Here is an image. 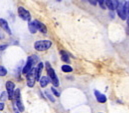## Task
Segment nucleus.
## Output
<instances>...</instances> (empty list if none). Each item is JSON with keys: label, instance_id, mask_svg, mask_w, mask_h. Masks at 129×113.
Here are the masks:
<instances>
[{"label": "nucleus", "instance_id": "obj_1", "mask_svg": "<svg viewBox=\"0 0 129 113\" xmlns=\"http://www.w3.org/2000/svg\"><path fill=\"white\" fill-rule=\"evenodd\" d=\"M45 66H46V70H47V74H48V77H49V79H50V81L53 83V85L55 86V87H57V86H59V80H58V78H57V76H56V74H55V71L53 70V68L51 67V65H50V63H48V62H46V64H45Z\"/></svg>", "mask_w": 129, "mask_h": 113}, {"label": "nucleus", "instance_id": "obj_2", "mask_svg": "<svg viewBox=\"0 0 129 113\" xmlns=\"http://www.w3.org/2000/svg\"><path fill=\"white\" fill-rule=\"evenodd\" d=\"M52 46V42L50 40H39L34 43V48L37 51H45Z\"/></svg>", "mask_w": 129, "mask_h": 113}, {"label": "nucleus", "instance_id": "obj_3", "mask_svg": "<svg viewBox=\"0 0 129 113\" xmlns=\"http://www.w3.org/2000/svg\"><path fill=\"white\" fill-rule=\"evenodd\" d=\"M125 2H126V0H117V7H116V10H117V14H118V16H119L121 19L125 20V19L127 18V20H128V17L126 16L125 11H124V5H125Z\"/></svg>", "mask_w": 129, "mask_h": 113}, {"label": "nucleus", "instance_id": "obj_4", "mask_svg": "<svg viewBox=\"0 0 129 113\" xmlns=\"http://www.w3.org/2000/svg\"><path fill=\"white\" fill-rule=\"evenodd\" d=\"M36 62H38V58L36 56L33 55V56L28 57L27 63H26V65L24 66V68H23V70H22V73H23V74H27V73L33 68V66H34V64H35Z\"/></svg>", "mask_w": 129, "mask_h": 113}, {"label": "nucleus", "instance_id": "obj_5", "mask_svg": "<svg viewBox=\"0 0 129 113\" xmlns=\"http://www.w3.org/2000/svg\"><path fill=\"white\" fill-rule=\"evenodd\" d=\"M26 78H27V85L28 87H33L35 84V68H32L27 74H26Z\"/></svg>", "mask_w": 129, "mask_h": 113}, {"label": "nucleus", "instance_id": "obj_6", "mask_svg": "<svg viewBox=\"0 0 129 113\" xmlns=\"http://www.w3.org/2000/svg\"><path fill=\"white\" fill-rule=\"evenodd\" d=\"M18 14H19V16H20L23 20H28V21H30V19H31L30 13H29L25 8H23V7H19V8H18Z\"/></svg>", "mask_w": 129, "mask_h": 113}, {"label": "nucleus", "instance_id": "obj_7", "mask_svg": "<svg viewBox=\"0 0 129 113\" xmlns=\"http://www.w3.org/2000/svg\"><path fill=\"white\" fill-rule=\"evenodd\" d=\"M6 89H7V95H8V99H12L13 98V92L15 89V85L12 81H7L6 82Z\"/></svg>", "mask_w": 129, "mask_h": 113}, {"label": "nucleus", "instance_id": "obj_8", "mask_svg": "<svg viewBox=\"0 0 129 113\" xmlns=\"http://www.w3.org/2000/svg\"><path fill=\"white\" fill-rule=\"evenodd\" d=\"M105 6H107L109 10L114 11L117 7V0H105Z\"/></svg>", "mask_w": 129, "mask_h": 113}, {"label": "nucleus", "instance_id": "obj_9", "mask_svg": "<svg viewBox=\"0 0 129 113\" xmlns=\"http://www.w3.org/2000/svg\"><path fill=\"white\" fill-rule=\"evenodd\" d=\"M94 94H95V97H96L97 101H98L99 103H104V102H106L107 98H106V96H105L104 94L100 93L98 90H95V91H94Z\"/></svg>", "mask_w": 129, "mask_h": 113}, {"label": "nucleus", "instance_id": "obj_10", "mask_svg": "<svg viewBox=\"0 0 129 113\" xmlns=\"http://www.w3.org/2000/svg\"><path fill=\"white\" fill-rule=\"evenodd\" d=\"M0 27L3 29V30H5L8 34H11V30L9 28V25H8V23H7V21L5 19L0 18Z\"/></svg>", "mask_w": 129, "mask_h": 113}, {"label": "nucleus", "instance_id": "obj_11", "mask_svg": "<svg viewBox=\"0 0 129 113\" xmlns=\"http://www.w3.org/2000/svg\"><path fill=\"white\" fill-rule=\"evenodd\" d=\"M34 23H35V25H36V29H37V31L39 30V31H40V32H42V33H46V32H47V28H46V26H45L42 22H39V21L35 20V21H34Z\"/></svg>", "mask_w": 129, "mask_h": 113}, {"label": "nucleus", "instance_id": "obj_12", "mask_svg": "<svg viewBox=\"0 0 129 113\" xmlns=\"http://www.w3.org/2000/svg\"><path fill=\"white\" fill-rule=\"evenodd\" d=\"M42 69H43V63H39L38 66L35 68V79L36 80H39L40 78V75H41V72H42Z\"/></svg>", "mask_w": 129, "mask_h": 113}, {"label": "nucleus", "instance_id": "obj_13", "mask_svg": "<svg viewBox=\"0 0 129 113\" xmlns=\"http://www.w3.org/2000/svg\"><path fill=\"white\" fill-rule=\"evenodd\" d=\"M50 83V79L48 76H43L40 78V85L41 87H46L47 85Z\"/></svg>", "mask_w": 129, "mask_h": 113}, {"label": "nucleus", "instance_id": "obj_14", "mask_svg": "<svg viewBox=\"0 0 129 113\" xmlns=\"http://www.w3.org/2000/svg\"><path fill=\"white\" fill-rule=\"evenodd\" d=\"M28 27H29V31H30V33H36L37 32V29H36V25H35V23H34V21H29V24H28Z\"/></svg>", "mask_w": 129, "mask_h": 113}, {"label": "nucleus", "instance_id": "obj_15", "mask_svg": "<svg viewBox=\"0 0 129 113\" xmlns=\"http://www.w3.org/2000/svg\"><path fill=\"white\" fill-rule=\"evenodd\" d=\"M15 101H16V107H17V110L20 111V112H23V111H24V105L22 104L21 100H20V99H17V100H15Z\"/></svg>", "mask_w": 129, "mask_h": 113}, {"label": "nucleus", "instance_id": "obj_16", "mask_svg": "<svg viewBox=\"0 0 129 113\" xmlns=\"http://www.w3.org/2000/svg\"><path fill=\"white\" fill-rule=\"evenodd\" d=\"M60 53H61V59H62V61L69 63V57H68V54H67L65 51H61Z\"/></svg>", "mask_w": 129, "mask_h": 113}, {"label": "nucleus", "instance_id": "obj_17", "mask_svg": "<svg viewBox=\"0 0 129 113\" xmlns=\"http://www.w3.org/2000/svg\"><path fill=\"white\" fill-rule=\"evenodd\" d=\"M61 69H62V71H63V72H66V73L71 72V71L73 70V69H72V67H71V66H69V65H62Z\"/></svg>", "mask_w": 129, "mask_h": 113}, {"label": "nucleus", "instance_id": "obj_18", "mask_svg": "<svg viewBox=\"0 0 129 113\" xmlns=\"http://www.w3.org/2000/svg\"><path fill=\"white\" fill-rule=\"evenodd\" d=\"M6 73H7V70L3 66H0V76H5Z\"/></svg>", "mask_w": 129, "mask_h": 113}, {"label": "nucleus", "instance_id": "obj_19", "mask_svg": "<svg viewBox=\"0 0 129 113\" xmlns=\"http://www.w3.org/2000/svg\"><path fill=\"white\" fill-rule=\"evenodd\" d=\"M129 2L128 1H126L125 2V5H124V11H125V14H126V16L128 17V12H129Z\"/></svg>", "mask_w": 129, "mask_h": 113}, {"label": "nucleus", "instance_id": "obj_20", "mask_svg": "<svg viewBox=\"0 0 129 113\" xmlns=\"http://www.w3.org/2000/svg\"><path fill=\"white\" fill-rule=\"evenodd\" d=\"M51 91L53 92V94H54L56 97H59V96H60V93L55 89V87H52V88H51Z\"/></svg>", "mask_w": 129, "mask_h": 113}, {"label": "nucleus", "instance_id": "obj_21", "mask_svg": "<svg viewBox=\"0 0 129 113\" xmlns=\"http://www.w3.org/2000/svg\"><path fill=\"white\" fill-rule=\"evenodd\" d=\"M45 94H46V96H47V97H48V98H49V99H50L52 102H54V101H55L54 97H53V96H52V95H51V94H50L48 91H45Z\"/></svg>", "mask_w": 129, "mask_h": 113}, {"label": "nucleus", "instance_id": "obj_22", "mask_svg": "<svg viewBox=\"0 0 129 113\" xmlns=\"http://www.w3.org/2000/svg\"><path fill=\"white\" fill-rule=\"evenodd\" d=\"M97 3H99V5L101 6V8H105V0H97Z\"/></svg>", "mask_w": 129, "mask_h": 113}, {"label": "nucleus", "instance_id": "obj_23", "mask_svg": "<svg viewBox=\"0 0 129 113\" xmlns=\"http://www.w3.org/2000/svg\"><path fill=\"white\" fill-rule=\"evenodd\" d=\"M8 98V95H7V92H3L2 95H1V99L2 100H6Z\"/></svg>", "mask_w": 129, "mask_h": 113}, {"label": "nucleus", "instance_id": "obj_24", "mask_svg": "<svg viewBox=\"0 0 129 113\" xmlns=\"http://www.w3.org/2000/svg\"><path fill=\"white\" fill-rule=\"evenodd\" d=\"M4 38H5V35H4L3 31L0 29V39H4Z\"/></svg>", "mask_w": 129, "mask_h": 113}, {"label": "nucleus", "instance_id": "obj_25", "mask_svg": "<svg viewBox=\"0 0 129 113\" xmlns=\"http://www.w3.org/2000/svg\"><path fill=\"white\" fill-rule=\"evenodd\" d=\"M88 1L90 2V4H92V5H94V6L97 4V0H88Z\"/></svg>", "mask_w": 129, "mask_h": 113}, {"label": "nucleus", "instance_id": "obj_26", "mask_svg": "<svg viewBox=\"0 0 129 113\" xmlns=\"http://www.w3.org/2000/svg\"><path fill=\"white\" fill-rule=\"evenodd\" d=\"M7 47V45H1L0 46V50H3V49H5Z\"/></svg>", "mask_w": 129, "mask_h": 113}, {"label": "nucleus", "instance_id": "obj_27", "mask_svg": "<svg viewBox=\"0 0 129 113\" xmlns=\"http://www.w3.org/2000/svg\"><path fill=\"white\" fill-rule=\"evenodd\" d=\"M4 108V103H0V110H3Z\"/></svg>", "mask_w": 129, "mask_h": 113}, {"label": "nucleus", "instance_id": "obj_28", "mask_svg": "<svg viewBox=\"0 0 129 113\" xmlns=\"http://www.w3.org/2000/svg\"><path fill=\"white\" fill-rule=\"evenodd\" d=\"M14 112H15V113H20L18 110H17V108H16V107H14Z\"/></svg>", "mask_w": 129, "mask_h": 113}, {"label": "nucleus", "instance_id": "obj_29", "mask_svg": "<svg viewBox=\"0 0 129 113\" xmlns=\"http://www.w3.org/2000/svg\"><path fill=\"white\" fill-rule=\"evenodd\" d=\"M57 1H61V0H57Z\"/></svg>", "mask_w": 129, "mask_h": 113}]
</instances>
